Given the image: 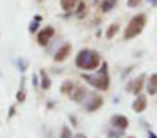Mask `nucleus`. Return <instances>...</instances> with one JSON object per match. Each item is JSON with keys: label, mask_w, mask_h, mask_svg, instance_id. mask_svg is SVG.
Wrapping results in <instances>:
<instances>
[{"label": "nucleus", "mask_w": 157, "mask_h": 138, "mask_svg": "<svg viewBox=\"0 0 157 138\" xmlns=\"http://www.w3.org/2000/svg\"><path fill=\"white\" fill-rule=\"evenodd\" d=\"M53 33H55V29H53L51 26L44 27V29H42V31L39 33V36H37V42H39L40 45H48V42L51 40V36H53Z\"/></svg>", "instance_id": "obj_4"}, {"label": "nucleus", "mask_w": 157, "mask_h": 138, "mask_svg": "<svg viewBox=\"0 0 157 138\" xmlns=\"http://www.w3.org/2000/svg\"><path fill=\"white\" fill-rule=\"evenodd\" d=\"M148 93L150 95H157V73H154L148 78Z\"/></svg>", "instance_id": "obj_9"}, {"label": "nucleus", "mask_w": 157, "mask_h": 138, "mask_svg": "<svg viewBox=\"0 0 157 138\" xmlns=\"http://www.w3.org/2000/svg\"><path fill=\"white\" fill-rule=\"evenodd\" d=\"M84 15H86V5H84V4L80 2V4H78V11H77V16H80V18H82Z\"/></svg>", "instance_id": "obj_16"}, {"label": "nucleus", "mask_w": 157, "mask_h": 138, "mask_svg": "<svg viewBox=\"0 0 157 138\" xmlns=\"http://www.w3.org/2000/svg\"><path fill=\"white\" fill-rule=\"evenodd\" d=\"M128 138H133V136H128Z\"/></svg>", "instance_id": "obj_21"}, {"label": "nucleus", "mask_w": 157, "mask_h": 138, "mask_svg": "<svg viewBox=\"0 0 157 138\" xmlns=\"http://www.w3.org/2000/svg\"><path fill=\"white\" fill-rule=\"evenodd\" d=\"M143 80H144V74H141V76L137 78V80H133V84L130 85V91L137 95V93L141 91V87H143Z\"/></svg>", "instance_id": "obj_10"}, {"label": "nucleus", "mask_w": 157, "mask_h": 138, "mask_svg": "<svg viewBox=\"0 0 157 138\" xmlns=\"http://www.w3.org/2000/svg\"><path fill=\"white\" fill-rule=\"evenodd\" d=\"M60 138H71V133H70L68 127H62V131H60Z\"/></svg>", "instance_id": "obj_17"}, {"label": "nucleus", "mask_w": 157, "mask_h": 138, "mask_svg": "<svg viewBox=\"0 0 157 138\" xmlns=\"http://www.w3.org/2000/svg\"><path fill=\"white\" fill-rule=\"evenodd\" d=\"M17 100H18V102H24V100H26V93H24V91H18V93H17Z\"/></svg>", "instance_id": "obj_18"}, {"label": "nucleus", "mask_w": 157, "mask_h": 138, "mask_svg": "<svg viewBox=\"0 0 157 138\" xmlns=\"http://www.w3.org/2000/svg\"><path fill=\"white\" fill-rule=\"evenodd\" d=\"M119 31V24H112L110 27H108V31H106V38H113V34Z\"/></svg>", "instance_id": "obj_13"}, {"label": "nucleus", "mask_w": 157, "mask_h": 138, "mask_svg": "<svg viewBox=\"0 0 157 138\" xmlns=\"http://www.w3.org/2000/svg\"><path fill=\"white\" fill-rule=\"evenodd\" d=\"M115 4H117V0H104L102 5H101V9H102L104 13H108V11H112V9L115 7Z\"/></svg>", "instance_id": "obj_12"}, {"label": "nucleus", "mask_w": 157, "mask_h": 138, "mask_svg": "<svg viewBox=\"0 0 157 138\" xmlns=\"http://www.w3.org/2000/svg\"><path fill=\"white\" fill-rule=\"evenodd\" d=\"M39 22H40V16H35V20H33L31 26H29V31H31V33H35V29L39 27Z\"/></svg>", "instance_id": "obj_15"}, {"label": "nucleus", "mask_w": 157, "mask_h": 138, "mask_svg": "<svg viewBox=\"0 0 157 138\" xmlns=\"http://www.w3.org/2000/svg\"><path fill=\"white\" fill-rule=\"evenodd\" d=\"M40 76H42V87H44V89H48V87L51 85V82H49V78H48V74L42 71V73H40Z\"/></svg>", "instance_id": "obj_14"}, {"label": "nucleus", "mask_w": 157, "mask_h": 138, "mask_svg": "<svg viewBox=\"0 0 157 138\" xmlns=\"http://www.w3.org/2000/svg\"><path fill=\"white\" fill-rule=\"evenodd\" d=\"M141 4V0H128V5L130 7H135V5H139Z\"/></svg>", "instance_id": "obj_19"}, {"label": "nucleus", "mask_w": 157, "mask_h": 138, "mask_svg": "<svg viewBox=\"0 0 157 138\" xmlns=\"http://www.w3.org/2000/svg\"><path fill=\"white\" fill-rule=\"evenodd\" d=\"M146 96H141V95H137V98H135V102H133V111H137V113H143L144 109H146Z\"/></svg>", "instance_id": "obj_8"}, {"label": "nucleus", "mask_w": 157, "mask_h": 138, "mask_svg": "<svg viewBox=\"0 0 157 138\" xmlns=\"http://www.w3.org/2000/svg\"><path fill=\"white\" fill-rule=\"evenodd\" d=\"M77 2L78 0H60V5H62L64 11H73L75 5H77Z\"/></svg>", "instance_id": "obj_11"}, {"label": "nucleus", "mask_w": 157, "mask_h": 138, "mask_svg": "<svg viewBox=\"0 0 157 138\" xmlns=\"http://www.w3.org/2000/svg\"><path fill=\"white\" fill-rule=\"evenodd\" d=\"M73 138H86L84 135H77V136H73Z\"/></svg>", "instance_id": "obj_20"}, {"label": "nucleus", "mask_w": 157, "mask_h": 138, "mask_svg": "<svg viewBox=\"0 0 157 138\" xmlns=\"http://www.w3.org/2000/svg\"><path fill=\"white\" fill-rule=\"evenodd\" d=\"M70 51H71V45H70V44L62 45V47L57 51V55H55V62H62V60H66L68 55H70Z\"/></svg>", "instance_id": "obj_7"}, {"label": "nucleus", "mask_w": 157, "mask_h": 138, "mask_svg": "<svg viewBox=\"0 0 157 138\" xmlns=\"http://www.w3.org/2000/svg\"><path fill=\"white\" fill-rule=\"evenodd\" d=\"M128 124H130L128 118H126V116H121V114L113 116V118L110 120V125H113V127H117V129H126Z\"/></svg>", "instance_id": "obj_5"}, {"label": "nucleus", "mask_w": 157, "mask_h": 138, "mask_svg": "<svg viewBox=\"0 0 157 138\" xmlns=\"http://www.w3.org/2000/svg\"><path fill=\"white\" fill-rule=\"evenodd\" d=\"M84 78L93 85V87H97V89H101V91H106L108 87H110V76H108V64H102L101 69H99V74H95V76H88V74H84Z\"/></svg>", "instance_id": "obj_2"}, {"label": "nucleus", "mask_w": 157, "mask_h": 138, "mask_svg": "<svg viewBox=\"0 0 157 138\" xmlns=\"http://www.w3.org/2000/svg\"><path fill=\"white\" fill-rule=\"evenodd\" d=\"M144 24H146V15H135V16L130 20V24H128V27H126V31H124V38H126V40L135 38L137 34L144 29Z\"/></svg>", "instance_id": "obj_3"}, {"label": "nucleus", "mask_w": 157, "mask_h": 138, "mask_svg": "<svg viewBox=\"0 0 157 138\" xmlns=\"http://www.w3.org/2000/svg\"><path fill=\"white\" fill-rule=\"evenodd\" d=\"M101 105H102V98H101V96H91L88 102L84 103L86 111H90V113H91V111H97Z\"/></svg>", "instance_id": "obj_6"}, {"label": "nucleus", "mask_w": 157, "mask_h": 138, "mask_svg": "<svg viewBox=\"0 0 157 138\" xmlns=\"http://www.w3.org/2000/svg\"><path fill=\"white\" fill-rule=\"evenodd\" d=\"M75 64H77V67L82 69V71H93V69H97V66L101 64V56H99V53H95V51L82 49L77 55Z\"/></svg>", "instance_id": "obj_1"}]
</instances>
